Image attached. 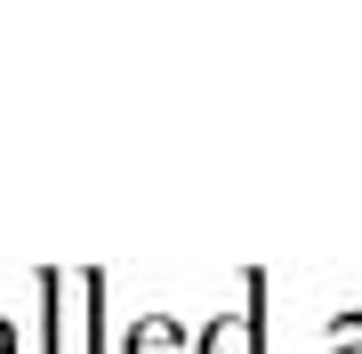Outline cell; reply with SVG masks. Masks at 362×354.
Listing matches in <instances>:
<instances>
[{
  "instance_id": "6da1fadb",
  "label": "cell",
  "mask_w": 362,
  "mask_h": 354,
  "mask_svg": "<svg viewBox=\"0 0 362 354\" xmlns=\"http://www.w3.org/2000/svg\"><path fill=\"white\" fill-rule=\"evenodd\" d=\"M40 306H49V346L40 354H105V274H40Z\"/></svg>"
},
{
  "instance_id": "7a4b0ae2",
  "label": "cell",
  "mask_w": 362,
  "mask_h": 354,
  "mask_svg": "<svg viewBox=\"0 0 362 354\" xmlns=\"http://www.w3.org/2000/svg\"><path fill=\"white\" fill-rule=\"evenodd\" d=\"M266 290L250 282V306H233V314H209L194 330V354H266Z\"/></svg>"
},
{
  "instance_id": "3957f363",
  "label": "cell",
  "mask_w": 362,
  "mask_h": 354,
  "mask_svg": "<svg viewBox=\"0 0 362 354\" xmlns=\"http://www.w3.org/2000/svg\"><path fill=\"white\" fill-rule=\"evenodd\" d=\"M121 354H194V330H185L177 314H137L129 330H121Z\"/></svg>"
},
{
  "instance_id": "277c9868",
  "label": "cell",
  "mask_w": 362,
  "mask_h": 354,
  "mask_svg": "<svg viewBox=\"0 0 362 354\" xmlns=\"http://www.w3.org/2000/svg\"><path fill=\"white\" fill-rule=\"evenodd\" d=\"M330 354H362V314H354V322H338V338H330Z\"/></svg>"
},
{
  "instance_id": "5b68a950",
  "label": "cell",
  "mask_w": 362,
  "mask_h": 354,
  "mask_svg": "<svg viewBox=\"0 0 362 354\" xmlns=\"http://www.w3.org/2000/svg\"><path fill=\"white\" fill-rule=\"evenodd\" d=\"M0 354H16V322L8 314H0Z\"/></svg>"
}]
</instances>
